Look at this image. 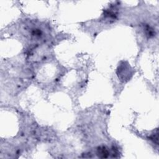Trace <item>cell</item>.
<instances>
[{
  "label": "cell",
  "instance_id": "6da1fadb",
  "mask_svg": "<svg viewBox=\"0 0 159 159\" xmlns=\"http://www.w3.org/2000/svg\"><path fill=\"white\" fill-rule=\"evenodd\" d=\"M129 65H125L124 64H122L120 66H119L117 69V75L119 76V78H120L122 80V77L124 76V74H125V76L128 80L130 78V77L132 76V73L131 69H129Z\"/></svg>",
  "mask_w": 159,
  "mask_h": 159
}]
</instances>
